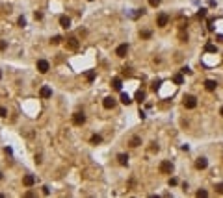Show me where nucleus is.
I'll list each match as a JSON object with an SVG mask.
<instances>
[{
    "label": "nucleus",
    "instance_id": "obj_27",
    "mask_svg": "<svg viewBox=\"0 0 223 198\" xmlns=\"http://www.w3.org/2000/svg\"><path fill=\"white\" fill-rule=\"evenodd\" d=\"M149 4H151L153 8H158V6H160V0H149Z\"/></svg>",
    "mask_w": 223,
    "mask_h": 198
},
{
    "label": "nucleus",
    "instance_id": "obj_24",
    "mask_svg": "<svg viewBox=\"0 0 223 198\" xmlns=\"http://www.w3.org/2000/svg\"><path fill=\"white\" fill-rule=\"evenodd\" d=\"M86 78H88V82H93V80H95V72H93V70H89V72L86 74Z\"/></svg>",
    "mask_w": 223,
    "mask_h": 198
},
{
    "label": "nucleus",
    "instance_id": "obj_4",
    "mask_svg": "<svg viewBox=\"0 0 223 198\" xmlns=\"http://www.w3.org/2000/svg\"><path fill=\"white\" fill-rule=\"evenodd\" d=\"M102 106H104V109H114L115 108V98L114 96H106L102 100Z\"/></svg>",
    "mask_w": 223,
    "mask_h": 198
},
{
    "label": "nucleus",
    "instance_id": "obj_16",
    "mask_svg": "<svg viewBox=\"0 0 223 198\" xmlns=\"http://www.w3.org/2000/svg\"><path fill=\"white\" fill-rule=\"evenodd\" d=\"M173 82L177 85H182V83H184V76H182V74H175L173 76Z\"/></svg>",
    "mask_w": 223,
    "mask_h": 198
},
{
    "label": "nucleus",
    "instance_id": "obj_9",
    "mask_svg": "<svg viewBox=\"0 0 223 198\" xmlns=\"http://www.w3.org/2000/svg\"><path fill=\"white\" fill-rule=\"evenodd\" d=\"M39 94H41V98H50V96H52V89L45 85V87H41V91H39Z\"/></svg>",
    "mask_w": 223,
    "mask_h": 198
},
{
    "label": "nucleus",
    "instance_id": "obj_32",
    "mask_svg": "<svg viewBox=\"0 0 223 198\" xmlns=\"http://www.w3.org/2000/svg\"><path fill=\"white\" fill-rule=\"evenodd\" d=\"M34 17H35V21H41V19H43V15H41V13H37V11H35V13H34Z\"/></svg>",
    "mask_w": 223,
    "mask_h": 198
},
{
    "label": "nucleus",
    "instance_id": "obj_31",
    "mask_svg": "<svg viewBox=\"0 0 223 198\" xmlns=\"http://www.w3.org/2000/svg\"><path fill=\"white\" fill-rule=\"evenodd\" d=\"M177 183H179V181H177V178H171V180H169V185H171V187H175Z\"/></svg>",
    "mask_w": 223,
    "mask_h": 198
},
{
    "label": "nucleus",
    "instance_id": "obj_5",
    "mask_svg": "<svg viewBox=\"0 0 223 198\" xmlns=\"http://www.w3.org/2000/svg\"><path fill=\"white\" fill-rule=\"evenodd\" d=\"M73 122L76 124V126H82V124L86 122V115L80 113V111H78V113H74V115H73Z\"/></svg>",
    "mask_w": 223,
    "mask_h": 198
},
{
    "label": "nucleus",
    "instance_id": "obj_34",
    "mask_svg": "<svg viewBox=\"0 0 223 198\" xmlns=\"http://www.w3.org/2000/svg\"><path fill=\"white\" fill-rule=\"evenodd\" d=\"M8 115V111H6V108H0V117H6Z\"/></svg>",
    "mask_w": 223,
    "mask_h": 198
},
{
    "label": "nucleus",
    "instance_id": "obj_8",
    "mask_svg": "<svg viewBox=\"0 0 223 198\" xmlns=\"http://www.w3.org/2000/svg\"><path fill=\"white\" fill-rule=\"evenodd\" d=\"M206 165H208V161H206V157H199V159L195 161V169H199V170L206 169Z\"/></svg>",
    "mask_w": 223,
    "mask_h": 198
},
{
    "label": "nucleus",
    "instance_id": "obj_12",
    "mask_svg": "<svg viewBox=\"0 0 223 198\" xmlns=\"http://www.w3.org/2000/svg\"><path fill=\"white\" fill-rule=\"evenodd\" d=\"M67 47H69L71 50H76V48H78V39H76V37H69V39H67Z\"/></svg>",
    "mask_w": 223,
    "mask_h": 198
},
{
    "label": "nucleus",
    "instance_id": "obj_33",
    "mask_svg": "<svg viewBox=\"0 0 223 198\" xmlns=\"http://www.w3.org/2000/svg\"><path fill=\"white\" fill-rule=\"evenodd\" d=\"M6 47H8L6 41H0V50H6Z\"/></svg>",
    "mask_w": 223,
    "mask_h": 198
},
{
    "label": "nucleus",
    "instance_id": "obj_41",
    "mask_svg": "<svg viewBox=\"0 0 223 198\" xmlns=\"http://www.w3.org/2000/svg\"><path fill=\"white\" fill-rule=\"evenodd\" d=\"M0 180H2V174H0Z\"/></svg>",
    "mask_w": 223,
    "mask_h": 198
},
{
    "label": "nucleus",
    "instance_id": "obj_35",
    "mask_svg": "<svg viewBox=\"0 0 223 198\" xmlns=\"http://www.w3.org/2000/svg\"><path fill=\"white\" fill-rule=\"evenodd\" d=\"M43 195H50V189H48V187H47V185H45V187H43Z\"/></svg>",
    "mask_w": 223,
    "mask_h": 198
},
{
    "label": "nucleus",
    "instance_id": "obj_18",
    "mask_svg": "<svg viewBox=\"0 0 223 198\" xmlns=\"http://www.w3.org/2000/svg\"><path fill=\"white\" fill-rule=\"evenodd\" d=\"M136 102H145V93L143 91H138V93H136Z\"/></svg>",
    "mask_w": 223,
    "mask_h": 198
},
{
    "label": "nucleus",
    "instance_id": "obj_40",
    "mask_svg": "<svg viewBox=\"0 0 223 198\" xmlns=\"http://www.w3.org/2000/svg\"><path fill=\"white\" fill-rule=\"evenodd\" d=\"M0 80H2V72H0Z\"/></svg>",
    "mask_w": 223,
    "mask_h": 198
},
{
    "label": "nucleus",
    "instance_id": "obj_7",
    "mask_svg": "<svg viewBox=\"0 0 223 198\" xmlns=\"http://www.w3.org/2000/svg\"><path fill=\"white\" fill-rule=\"evenodd\" d=\"M167 21H169V17H167V13H160V15H158V26H160V28L167 26Z\"/></svg>",
    "mask_w": 223,
    "mask_h": 198
},
{
    "label": "nucleus",
    "instance_id": "obj_13",
    "mask_svg": "<svg viewBox=\"0 0 223 198\" xmlns=\"http://www.w3.org/2000/svg\"><path fill=\"white\" fill-rule=\"evenodd\" d=\"M216 82H214V80H206V82H205V89L206 91H216Z\"/></svg>",
    "mask_w": 223,
    "mask_h": 198
},
{
    "label": "nucleus",
    "instance_id": "obj_2",
    "mask_svg": "<svg viewBox=\"0 0 223 198\" xmlns=\"http://www.w3.org/2000/svg\"><path fill=\"white\" fill-rule=\"evenodd\" d=\"M48 69H50V65H48L47 59H39V61H37V70H39L41 74H47Z\"/></svg>",
    "mask_w": 223,
    "mask_h": 198
},
{
    "label": "nucleus",
    "instance_id": "obj_10",
    "mask_svg": "<svg viewBox=\"0 0 223 198\" xmlns=\"http://www.w3.org/2000/svg\"><path fill=\"white\" fill-rule=\"evenodd\" d=\"M60 26L65 28V30L71 28V19H69V17H65V15H62V17H60Z\"/></svg>",
    "mask_w": 223,
    "mask_h": 198
},
{
    "label": "nucleus",
    "instance_id": "obj_15",
    "mask_svg": "<svg viewBox=\"0 0 223 198\" xmlns=\"http://www.w3.org/2000/svg\"><path fill=\"white\" fill-rule=\"evenodd\" d=\"M121 102H123L125 106H128V104H132V98H130L126 93H121Z\"/></svg>",
    "mask_w": 223,
    "mask_h": 198
},
{
    "label": "nucleus",
    "instance_id": "obj_36",
    "mask_svg": "<svg viewBox=\"0 0 223 198\" xmlns=\"http://www.w3.org/2000/svg\"><path fill=\"white\" fill-rule=\"evenodd\" d=\"M123 76H130V69H123Z\"/></svg>",
    "mask_w": 223,
    "mask_h": 198
},
{
    "label": "nucleus",
    "instance_id": "obj_30",
    "mask_svg": "<svg viewBox=\"0 0 223 198\" xmlns=\"http://www.w3.org/2000/svg\"><path fill=\"white\" fill-rule=\"evenodd\" d=\"M197 17H199V19H203V17H206V9H201V11L197 13Z\"/></svg>",
    "mask_w": 223,
    "mask_h": 198
},
{
    "label": "nucleus",
    "instance_id": "obj_29",
    "mask_svg": "<svg viewBox=\"0 0 223 198\" xmlns=\"http://www.w3.org/2000/svg\"><path fill=\"white\" fill-rule=\"evenodd\" d=\"M216 191L219 192V195H223V183H217V185H216Z\"/></svg>",
    "mask_w": 223,
    "mask_h": 198
},
{
    "label": "nucleus",
    "instance_id": "obj_19",
    "mask_svg": "<svg viewBox=\"0 0 223 198\" xmlns=\"http://www.w3.org/2000/svg\"><path fill=\"white\" fill-rule=\"evenodd\" d=\"M140 145H141L140 137H132V139H130V146H132V148H136V146H140Z\"/></svg>",
    "mask_w": 223,
    "mask_h": 198
},
{
    "label": "nucleus",
    "instance_id": "obj_6",
    "mask_svg": "<svg viewBox=\"0 0 223 198\" xmlns=\"http://www.w3.org/2000/svg\"><path fill=\"white\" fill-rule=\"evenodd\" d=\"M126 52H128V44H119V47H117V50H115V54H117L119 58H125V56H126Z\"/></svg>",
    "mask_w": 223,
    "mask_h": 198
},
{
    "label": "nucleus",
    "instance_id": "obj_14",
    "mask_svg": "<svg viewBox=\"0 0 223 198\" xmlns=\"http://www.w3.org/2000/svg\"><path fill=\"white\" fill-rule=\"evenodd\" d=\"M112 87H114L115 91H121V87H123V83H121V78H114V80H112Z\"/></svg>",
    "mask_w": 223,
    "mask_h": 198
},
{
    "label": "nucleus",
    "instance_id": "obj_23",
    "mask_svg": "<svg viewBox=\"0 0 223 198\" xmlns=\"http://www.w3.org/2000/svg\"><path fill=\"white\" fill-rule=\"evenodd\" d=\"M160 85H162V80H154L151 87H153V91H156V89H160Z\"/></svg>",
    "mask_w": 223,
    "mask_h": 198
},
{
    "label": "nucleus",
    "instance_id": "obj_28",
    "mask_svg": "<svg viewBox=\"0 0 223 198\" xmlns=\"http://www.w3.org/2000/svg\"><path fill=\"white\" fill-rule=\"evenodd\" d=\"M195 195H197V196H199V198H201V196H203V198H205V196H208V192H206V191H197V192H195Z\"/></svg>",
    "mask_w": 223,
    "mask_h": 198
},
{
    "label": "nucleus",
    "instance_id": "obj_22",
    "mask_svg": "<svg viewBox=\"0 0 223 198\" xmlns=\"http://www.w3.org/2000/svg\"><path fill=\"white\" fill-rule=\"evenodd\" d=\"M62 41H63V39L60 37V35H54V37L50 39V43H52V44H60V43H62Z\"/></svg>",
    "mask_w": 223,
    "mask_h": 198
},
{
    "label": "nucleus",
    "instance_id": "obj_37",
    "mask_svg": "<svg viewBox=\"0 0 223 198\" xmlns=\"http://www.w3.org/2000/svg\"><path fill=\"white\" fill-rule=\"evenodd\" d=\"M190 72H191V70H190L188 67H184V69H182V74H190Z\"/></svg>",
    "mask_w": 223,
    "mask_h": 198
},
{
    "label": "nucleus",
    "instance_id": "obj_39",
    "mask_svg": "<svg viewBox=\"0 0 223 198\" xmlns=\"http://www.w3.org/2000/svg\"><path fill=\"white\" fill-rule=\"evenodd\" d=\"M219 113H221V117H223V106H221V109H219Z\"/></svg>",
    "mask_w": 223,
    "mask_h": 198
},
{
    "label": "nucleus",
    "instance_id": "obj_1",
    "mask_svg": "<svg viewBox=\"0 0 223 198\" xmlns=\"http://www.w3.org/2000/svg\"><path fill=\"white\" fill-rule=\"evenodd\" d=\"M160 172L162 174H171V172H173V163H171V161H162L160 163Z\"/></svg>",
    "mask_w": 223,
    "mask_h": 198
},
{
    "label": "nucleus",
    "instance_id": "obj_26",
    "mask_svg": "<svg viewBox=\"0 0 223 198\" xmlns=\"http://www.w3.org/2000/svg\"><path fill=\"white\" fill-rule=\"evenodd\" d=\"M151 35H153V33H151L149 30H143V32H141V37H143V39H149Z\"/></svg>",
    "mask_w": 223,
    "mask_h": 198
},
{
    "label": "nucleus",
    "instance_id": "obj_3",
    "mask_svg": "<svg viewBox=\"0 0 223 198\" xmlns=\"http://www.w3.org/2000/svg\"><path fill=\"white\" fill-rule=\"evenodd\" d=\"M184 106H186L188 109H194L195 106H197V98H195L194 94H188V96L184 98Z\"/></svg>",
    "mask_w": 223,
    "mask_h": 198
},
{
    "label": "nucleus",
    "instance_id": "obj_21",
    "mask_svg": "<svg viewBox=\"0 0 223 198\" xmlns=\"http://www.w3.org/2000/svg\"><path fill=\"white\" fill-rule=\"evenodd\" d=\"M205 50H206V52H217V48H216V44H212V43H208V44H206V47H205Z\"/></svg>",
    "mask_w": 223,
    "mask_h": 198
},
{
    "label": "nucleus",
    "instance_id": "obj_11",
    "mask_svg": "<svg viewBox=\"0 0 223 198\" xmlns=\"http://www.w3.org/2000/svg\"><path fill=\"white\" fill-rule=\"evenodd\" d=\"M22 183H24V185H26V187H32V185L35 183V178H34L32 174H26V176H24V178H22Z\"/></svg>",
    "mask_w": 223,
    "mask_h": 198
},
{
    "label": "nucleus",
    "instance_id": "obj_17",
    "mask_svg": "<svg viewBox=\"0 0 223 198\" xmlns=\"http://www.w3.org/2000/svg\"><path fill=\"white\" fill-rule=\"evenodd\" d=\"M117 159H119V165H126V163H128V156H126V154H119Z\"/></svg>",
    "mask_w": 223,
    "mask_h": 198
},
{
    "label": "nucleus",
    "instance_id": "obj_20",
    "mask_svg": "<svg viewBox=\"0 0 223 198\" xmlns=\"http://www.w3.org/2000/svg\"><path fill=\"white\" fill-rule=\"evenodd\" d=\"M100 143H102V137H100V135H93V137H91V145H100Z\"/></svg>",
    "mask_w": 223,
    "mask_h": 198
},
{
    "label": "nucleus",
    "instance_id": "obj_25",
    "mask_svg": "<svg viewBox=\"0 0 223 198\" xmlns=\"http://www.w3.org/2000/svg\"><path fill=\"white\" fill-rule=\"evenodd\" d=\"M17 24H19V26H26V19H24V17H19V21H17Z\"/></svg>",
    "mask_w": 223,
    "mask_h": 198
},
{
    "label": "nucleus",
    "instance_id": "obj_38",
    "mask_svg": "<svg viewBox=\"0 0 223 198\" xmlns=\"http://www.w3.org/2000/svg\"><path fill=\"white\" fill-rule=\"evenodd\" d=\"M216 39H217V41H219V43H223V35H217Z\"/></svg>",
    "mask_w": 223,
    "mask_h": 198
}]
</instances>
